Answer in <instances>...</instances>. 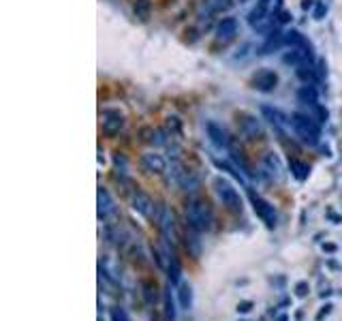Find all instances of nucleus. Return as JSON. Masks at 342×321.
<instances>
[{"instance_id": "obj_28", "label": "nucleus", "mask_w": 342, "mask_h": 321, "mask_svg": "<svg viewBox=\"0 0 342 321\" xmlns=\"http://www.w3.org/2000/svg\"><path fill=\"white\" fill-rule=\"evenodd\" d=\"M329 311H332V306H329V304H327V306H325V308H323V311H321V313H319V315H316V319H319V321H321V319H323V317H325V315H327V313H329Z\"/></svg>"}, {"instance_id": "obj_14", "label": "nucleus", "mask_w": 342, "mask_h": 321, "mask_svg": "<svg viewBox=\"0 0 342 321\" xmlns=\"http://www.w3.org/2000/svg\"><path fill=\"white\" fill-rule=\"evenodd\" d=\"M236 34H238V22L233 17H225L221 24H218V28H216V39L218 41L227 43V41L233 39Z\"/></svg>"}, {"instance_id": "obj_20", "label": "nucleus", "mask_w": 342, "mask_h": 321, "mask_svg": "<svg viewBox=\"0 0 342 321\" xmlns=\"http://www.w3.org/2000/svg\"><path fill=\"white\" fill-rule=\"evenodd\" d=\"M203 3L210 13H218V11H225L229 7V0H203Z\"/></svg>"}, {"instance_id": "obj_9", "label": "nucleus", "mask_w": 342, "mask_h": 321, "mask_svg": "<svg viewBox=\"0 0 342 321\" xmlns=\"http://www.w3.org/2000/svg\"><path fill=\"white\" fill-rule=\"evenodd\" d=\"M141 167L148 174H165L167 172V161L156 152H148L141 157Z\"/></svg>"}, {"instance_id": "obj_10", "label": "nucleus", "mask_w": 342, "mask_h": 321, "mask_svg": "<svg viewBox=\"0 0 342 321\" xmlns=\"http://www.w3.org/2000/svg\"><path fill=\"white\" fill-rule=\"evenodd\" d=\"M207 137L212 139V144L218 146V148H229L231 146V137L227 133V129L216 124V122H207Z\"/></svg>"}, {"instance_id": "obj_13", "label": "nucleus", "mask_w": 342, "mask_h": 321, "mask_svg": "<svg viewBox=\"0 0 342 321\" xmlns=\"http://www.w3.org/2000/svg\"><path fill=\"white\" fill-rule=\"evenodd\" d=\"M114 214H116V206H114L112 195L107 193V188L99 186V219L107 221L109 217H114Z\"/></svg>"}, {"instance_id": "obj_24", "label": "nucleus", "mask_w": 342, "mask_h": 321, "mask_svg": "<svg viewBox=\"0 0 342 321\" xmlns=\"http://www.w3.org/2000/svg\"><path fill=\"white\" fill-rule=\"evenodd\" d=\"M295 291H297V295H306V293H308V283H306V281H302V283H297V287H295Z\"/></svg>"}, {"instance_id": "obj_21", "label": "nucleus", "mask_w": 342, "mask_h": 321, "mask_svg": "<svg viewBox=\"0 0 342 321\" xmlns=\"http://www.w3.org/2000/svg\"><path fill=\"white\" fill-rule=\"evenodd\" d=\"M165 317H167V321H176V308H174V298H171V291L165 293Z\"/></svg>"}, {"instance_id": "obj_16", "label": "nucleus", "mask_w": 342, "mask_h": 321, "mask_svg": "<svg viewBox=\"0 0 342 321\" xmlns=\"http://www.w3.org/2000/svg\"><path fill=\"white\" fill-rule=\"evenodd\" d=\"M178 295H180V306L182 308H190V304H193V293H190V285L188 283H182L180 285V291H178Z\"/></svg>"}, {"instance_id": "obj_8", "label": "nucleus", "mask_w": 342, "mask_h": 321, "mask_svg": "<svg viewBox=\"0 0 342 321\" xmlns=\"http://www.w3.org/2000/svg\"><path fill=\"white\" fill-rule=\"evenodd\" d=\"M124 126V116L118 110H105L103 112V131L107 135H116Z\"/></svg>"}, {"instance_id": "obj_12", "label": "nucleus", "mask_w": 342, "mask_h": 321, "mask_svg": "<svg viewBox=\"0 0 342 321\" xmlns=\"http://www.w3.org/2000/svg\"><path fill=\"white\" fill-rule=\"evenodd\" d=\"M285 65H293V67H300L304 62L310 60V47H289V52L283 56Z\"/></svg>"}, {"instance_id": "obj_22", "label": "nucleus", "mask_w": 342, "mask_h": 321, "mask_svg": "<svg viewBox=\"0 0 342 321\" xmlns=\"http://www.w3.org/2000/svg\"><path fill=\"white\" fill-rule=\"evenodd\" d=\"M114 161H116V169H118V176H126V159L122 157V154H118V157H116Z\"/></svg>"}, {"instance_id": "obj_26", "label": "nucleus", "mask_w": 342, "mask_h": 321, "mask_svg": "<svg viewBox=\"0 0 342 321\" xmlns=\"http://www.w3.org/2000/svg\"><path fill=\"white\" fill-rule=\"evenodd\" d=\"M250 308H252L250 302H240V304H238V311H240V313H248Z\"/></svg>"}, {"instance_id": "obj_11", "label": "nucleus", "mask_w": 342, "mask_h": 321, "mask_svg": "<svg viewBox=\"0 0 342 321\" xmlns=\"http://www.w3.org/2000/svg\"><path fill=\"white\" fill-rule=\"evenodd\" d=\"M278 84V75L274 71H261V73H256L254 79H252V88L261 90V92H272Z\"/></svg>"}, {"instance_id": "obj_23", "label": "nucleus", "mask_w": 342, "mask_h": 321, "mask_svg": "<svg viewBox=\"0 0 342 321\" xmlns=\"http://www.w3.org/2000/svg\"><path fill=\"white\" fill-rule=\"evenodd\" d=\"M112 321H131V317L122 308H112Z\"/></svg>"}, {"instance_id": "obj_3", "label": "nucleus", "mask_w": 342, "mask_h": 321, "mask_svg": "<svg viewBox=\"0 0 342 321\" xmlns=\"http://www.w3.org/2000/svg\"><path fill=\"white\" fill-rule=\"evenodd\" d=\"M214 188L218 197H221L223 206H227V210L240 214L242 212V199H240V193L236 191L233 186H231V182H227L225 178H216L214 180Z\"/></svg>"}, {"instance_id": "obj_4", "label": "nucleus", "mask_w": 342, "mask_h": 321, "mask_svg": "<svg viewBox=\"0 0 342 321\" xmlns=\"http://www.w3.org/2000/svg\"><path fill=\"white\" fill-rule=\"evenodd\" d=\"M250 201H252V208L256 212V217H259L267 227H274V225H276V210H274V206L267 204L263 197L254 195L252 191H250Z\"/></svg>"}, {"instance_id": "obj_1", "label": "nucleus", "mask_w": 342, "mask_h": 321, "mask_svg": "<svg viewBox=\"0 0 342 321\" xmlns=\"http://www.w3.org/2000/svg\"><path fill=\"white\" fill-rule=\"evenodd\" d=\"M186 223L197 231H207L212 227V210L203 199H190L186 206Z\"/></svg>"}, {"instance_id": "obj_27", "label": "nucleus", "mask_w": 342, "mask_h": 321, "mask_svg": "<svg viewBox=\"0 0 342 321\" xmlns=\"http://www.w3.org/2000/svg\"><path fill=\"white\" fill-rule=\"evenodd\" d=\"M278 22H280V24H287V22H291V15L287 13V11H283V13L278 15Z\"/></svg>"}, {"instance_id": "obj_18", "label": "nucleus", "mask_w": 342, "mask_h": 321, "mask_svg": "<svg viewBox=\"0 0 342 321\" xmlns=\"http://www.w3.org/2000/svg\"><path fill=\"white\" fill-rule=\"evenodd\" d=\"M291 172L295 174V178L297 180H304V178L308 176V172H310V167L306 163H302V161H297V159H291Z\"/></svg>"}, {"instance_id": "obj_17", "label": "nucleus", "mask_w": 342, "mask_h": 321, "mask_svg": "<svg viewBox=\"0 0 342 321\" xmlns=\"http://www.w3.org/2000/svg\"><path fill=\"white\" fill-rule=\"evenodd\" d=\"M133 9H135V15L139 19H148L152 15V3H150V0H137Z\"/></svg>"}, {"instance_id": "obj_15", "label": "nucleus", "mask_w": 342, "mask_h": 321, "mask_svg": "<svg viewBox=\"0 0 342 321\" xmlns=\"http://www.w3.org/2000/svg\"><path fill=\"white\" fill-rule=\"evenodd\" d=\"M263 169H265L267 178H272V180H280V178H283V167H280V161L274 154H267L263 159Z\"/></svg>"}, {"instance_id": "obj_2", "label": "nucleus", "mask_w": 342, "mask_h": 321, "mask_svg": "<svg viewBox=\"0 0 342 321\" xmlns=\"http://www.w3.org/2000/svg\"><path fill=\"white\" fill-rule=\"evenodd\" d=\"M291 126L295 131V135L304 141V144H310L314 146L316 141H319V126L308 114H300L295 112L291 116Z\"/></svg>"}, {"instance_id": "obj_6", "label": "nucleus", "mask_w": 342, "mask_h": 321, "mask_svg": "<svg viewBox=\"0 0 342 321\" xmlns=\"http://www.w3.org/2000/svg\"><path fill=\"white\" fill-rule=\"evenodd\" d=\"M131 204H133V210H137V212L141 214V217H145V219H154V214H156V204L152 201V197H150L148 193L135 191V193H133Z\"/></svg>"}, {"instance_id": "obj_25", "label": "nucleus", "mask_w": 342, "mask_h": 321, "mask_svg": "<svg viewBox=\"0 0 342 321\" xmlns=\"http://www.w3.org/2000/svg\"><path fill=\"white\" fill-rule=\"evenodd\" d=\"M323 15H325V7H323V5H316V9H314V17H316V19H323Z\"/></svg>"}, {"instance_id": "obj_19", "label": "nucleus", "mask_w": 342, "mask_h": 321, "mask_svg": "<svg viewBox=\"0 0 342 321\" xmlns=\"http://www.w3.org/2000/svg\"><path fill=\"white\" fill-rule=\"evenodd\" d=\"M300 101H304V105H316V94L310 84H306L300 90Z\"/></svg>"}, {"instance_id": "obj_5", "label": "nucleus", "mask_w": 342, "mask_h": 321, "mask_svg": "<svg viewBox=\"0 0 342 321\" xmlns=\"http://www.w3.org/2000/svg\"><path fill=\"white\" fill-rule=\"evenodd\" d=\"M238 122H240V131L244 137L248 139H263V126L261 122L256 120L252 114H240L238 116Z\"/></svg>"}, {"instance_id": "obj_7", "label": "nucleus", "mask_w": 342, "mask_h": 321, "mask_svg": "<svg viewBox=\"0 0 342 321\" xmlns=\"http://www.w3.org/2000/svg\"><path fill=\"white\" fill-rule=\"evenodd\" d=\"M174 178L176 182L184 188L186 193H195L199 188V178L195 172H188V169H182L180 163H174Z\"/></svg>"}, {"instance_id": "obj_29", "label": "nucleus", "mask_w": 342, "mask_h": 321, "mask_svg": "<svg viewBox=\"0 0 342 321\" xmlns=\"http://www.w3.org/2000/svg\"><path fill=\"white\" fill-rule=\"evenodd\" d=\"M302 7L308 11V9H312V7H314V3H312V0H304V3H302Z\"/></svg>"}]
</instances>
